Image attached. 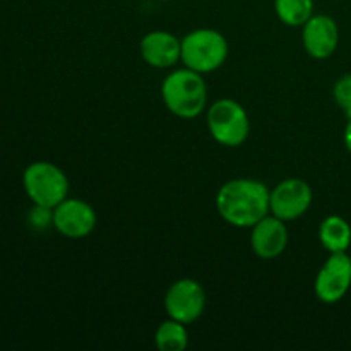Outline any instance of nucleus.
Wrapping results in <instances>:
<instances>
[{
	"instance_id": "obj_1",
	"label": "nucleus",
	"mask_w": 351,
	"mask_h": 351,
	"mask_svg": "<svg viewBox=\"0 0 351 351\" xmlns=\"http://www.w3.org/2000/svg\"><path fill=\"white\" fill-rule=\"evenodd\" d=\"M271 191L266 184L254 178H233L216 194L219 216L237 228H252L271 213Z\"/></svg>"
},
{
	"instance_id": "obj_2",
	"label": "nucleus",
	"mask_w": 351,
	"mask_h": 351,
	"mask_svg": "<svg viewBox=\"0 0 351 351\" xmlns=\"http://www.w3.org/2000/svg\"><path fill=\"white\" fill-rule=\"evenodd\" d=\"M161 98L173 115L191 120L204 112L208 103V86L199 72L187 67L178 69L165 77Z\"/></svg>"
},
{
	"instance_id": "obj_3",
	"label": "nucleus",
	"mask_w": 351,
	"mask_h": 351,
	"mask_svg": "<svg viewBox=\"0 0 351 351\" xmlns=\"http://www.w3.org/2000/svg\"><path fill=\"white\" fill-rule=\"evenodd\" d=\"M228 57V41L219 31L202 27L182 38V62L187 69L209 74L225 64Z\"/></svg>"
},
{
	"instance_id": "obj_4",
	"label": "nucleus",
	"mask_w": 351,
	"mask_h": 351,
	"mask_svg": "<svg viewBox=\"0 0 351 351\" xmlns=\"http://www.w3.org/2000/svg\"><path fill=\"white\" fill-rule=\"evenodd\" d=\"M23 185L33 204L57 208L69 194V178L50 161H34L24 170Z\"/></svg>"
},
{
	"instance_id": "obj_5",
	"label": "nucleus",
	"mask_w": 351,
	"mask_h": 351,
	"mask_svg": "<svg viewBox=\"0 0 351 351\" xmlns=\"http://www.w3.org/2000/svg\"><path fill=\"white\" fill-rule=\"evenodd\" d=\"M208 129L213 139L226 147H237L249 137L250 122L245 108L232 98L213 103L208 110Z\"/></svg>"
},
{
	"instance_id": "obj_6",
	"label": "nucleus",
	"mask_w": 351,
	"mask_h": 351,
	"mask_svg": "<svg viewBox=\"0 0 351 351\" xmlns=\"http://www.w3.org/2000/svg\"><path fill=\"white\" fill-rule=\"evenodd\" d=\"M206 308V291L199 281L184 278L168 288L165 295V311L168 317L184 324H192Z\"/></svg>"
},
{
	"instance_id": "obj_7",
	"label": "nucleus",
	"mask_w": 351,
	"mask_h": 351,
	"mask_svg": "<svg viewBox=\"0 0 351 351\" xmlns=\"http://www.w3.org/2000/svg\"><path fill=\"white\" fill-rule=\"evenodd\" d=\"M351 288V257L335 252L326 259L314 281V291L322 304H338Z\"/></svg>"
},
{
	"instance_id": "obj_8",
	"label": "nucleus",
	"mask_w": 351,
	"mask_h": 351,
	"mask_svg": "<svg viewBox=\"0 0 351 351\" xmlns=\"http://www.w3.org/2000/svg\"><path fill=\"white\" fill-rule=\"evenodd\" d=\"M314 201L312 187L302 178H287L271 191V215L283 221H295L311 209Z\"/></svg>"
},
{
	"instance_id": "obj_9",
	"label": "nucleus",
	"mask_w": 351,
	"mask_h": 351,
	"mask_svg": "<svg viewBox=\"0 0 351 351\" xmlns=\"http://www.w3.org/2000/svg\"><path fill=\"white\" fill-rule=\"evenodd\" d=\"M96 211L91 204L81 199H64L53 208V226L67 239H84L96 228Z\"/></svg>"
},
{
	"instance_id": "obj_10",
	"label": "nucleus",
	"mask_w": 351,
	"mask_h": 351,
	"mask_svg": "<svg viewBox=\"0 0 351 351\" xmlns=\"http://www.w3.org/2000/svg\"><path fill=\"white\" fill-rule=\"evenodd\" d=\"M302 43L312 58H329L339 45L338 23L326 14H314L302 26Z\"/></svg>"
},
{
	"instance_id": "obj_11",
	"label": "nucleus",
	"mask_w": 351,
	"mask_h": 351,
	"mask_svg": "<svg viewBox=\"0 0 351 351\" xmlns=\"http://www.w3.org/2000/svg\"><path fill=\"white\" fill-rule=\"evenodd\" d=\"M250 245L259 259L273 261L280 257L288 245L287 221L276 218L271 213L264 216L252 226Z\"/></svg>"
},
{
	"instance_id": "obj_12",
	"label": "nucleus",
	"mask_w": 351,
	"mask_h": 351,
	"mask_svg": "<svg viewBox=\"0 0 351 351\" xmlns=\"http://www.w3.org/2000/svg\"><path fill=\"white\" fill-rule=\"evenodd\" d=\"M141 55L151 67L170 69L182 60V40L168 31H151L141 41Z\"/></svg>"
},
{
	"instance_id": "obj_13",
	"label": "nucleus",
	"mask_w": 351,
	"mask_h": 351,
	"mask_svg": "<svg viewBox=\"0 0 351 351\" xmlns=\"http://www.w3.org/2000/svg\"><path fill=\"white\" fill-rule=\"evenodd\" d=\"M319 240L329 254L346 252L351 245V226L345 218L331 215L319 226Z\"/></svg>"
},
{
	"instance_id": "obj_14",
	"label": "nucleus",
	"mask_w": 351,
	"mask_h": 351,
	"mask_svg": "<svg viewBox=\"0 0 351 351\" xmlns=\"http://www.w3.org/2000/svg\"><path fill=\"white\" fill-rule=\"evenodd\" d=\"M187 324L178 322L175 319L161 322L154 335V343L160 351H184L189 346Z\"/></svg>"
},
{
	"instance_id": "obj_15",
	"label": "nucleus",
	"mask_w": 351,
	"mask_h": 351,
	"mask_svg": "<svg viewBox=\"0 0 351 351\" xmlns=\"http://www.w3.org/2000/svg\"><path fill=\"white\" fill-rule=\"evenodd\" d=\"M274 10L283 24L302 27L314 16V0H274Z\"/></svg>"
},
{
	"instance_id": "obj_16",
	"label": "nucleus",
	"mask_w": 351,
	"mask_h": 351,
	"mask_svg": "<svg viewBox=\"0 0 351 351\" xmlns=\"http://www.w3.org/2000/svg\"><path fill=\"white\" fill-rule=\"evenodd\" d=\"M332 95H335V99L339 108L346 113V117H351V74L341 75L336 81Z\"/></svg>"
},
{
	"instance_id": "obj_17",
	"label": "nucleus",
	"mask_w": 351,
	"mask_h": 351,
	"mask_svg": "<svg viewBox=\"0 0 351 351\" xmlns=\"http://www.w3.org/2000/svg\"><path fill=\"white\" fill-rule=\"evenodd\" d=\"M343 139H345L346 149H348V153L351 154V117H348V123H346L345 127V136H343Z\"/></svg>"
},
{
	"instance_id": "obj_18",
	"label": "nucleus",
	"mask_w": 351,
	"mask_h": 351,
	"mask_svg": "<svg viewBox=\"0 0 351 351\" xmlns=\"http://www.w3.org/2000/svg\"><path fill=\"white\" fill-rule=\"evenodd\" d=\"M158 2H170V0H158Z\"/></svg>"
}]
</instances>
